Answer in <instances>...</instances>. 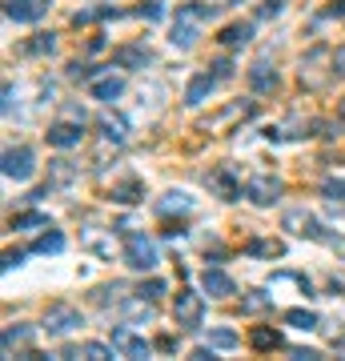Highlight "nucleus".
Returning <instances> with one entry per match:
<instances>
[{
	"mask_svg": "<svg viewBox=\"0 0 345 361\" xmlns=\"http://www.w3.org/2000/svg\"><path fill=\"white\" fill-rule=\"evenodd\" d=\"M113 65L116 68H145V65H153V52L145 49V44H125V49L113 52Z\"/></svg>",
	"mask_w": 345,
	"mask_h": 361,
	"instance_id": "17",
	"label": "nucleus"
},
{
	"mask_svg": "<svg viewBox=\"0 0 345 361\" xmlns=\"http://www.w3.org/2000/svg\"><path fill=\"white\" fill-rule=\"evenodd\" d=\"M61 357H92V361H104V357H113V349L101 345V341H85V345H77V349H64Z\"/></svg>",
	"mask_w": 345,
	"mask_h": 361,
	"instance_id": "27",
	"label": "nucleus"
},
{
	"mask_svg": "<svg viewBox=\"0 0 345 361\" xmlns=\"http://www.w3.org/2000/svg\"><path fill=\"white\" fill-rule=\"evenodd\" d=\"M209 189L221 197V201H237V197L245 193L241 189V180H237V173H233L229 165H217L213 173H209Z\"/></svg>",
	"mask_w": 345,
	"mask_h": 361,
	"instance_id": "13",
	"label": "nucleus"
},
{
	"mask_svg": "<svg viewBox=\"0 0 345 361\" xmlns=\"http://www.w3.org/2000/svg\"><path fill=\"white\" fill-rule=\"evenodd\" d=\"M161 253H157V241L145 237V233H125V265L137 273H153Z\"/></svg>",
	"mask_w": 345,
	"mask_h": 361,
	"instance_id": "3",
	"label": "nucleus"
},
{
	"mask_svg": "<svg viewBox=\"0 0 345 361\" xmlns=\"http://www.w3.org/2000/svg\"><path fill=\"white\" fill-rule=\"evenodd\" d=\"M217 8L221 4H209V0H201V4H181L177 16H173V32H169L173 49H193L197 37H201V25L205 20H213Z\"/></svg>",
	"mask_w": 345,
	"mask_h": 361,
	"instance_id": "1",
	"label": "nucleus"
},
{
	"mask_svg": "<svg viewBox=\"0 0 345 361\" xmlns=\"http://www.w3.org/2000/svg\"><path fill=\"white\" fill-rule=\"evenodd\" d=\"M209 345L213 349H233L237 345V334H233V329H213V334H209Z\"/></svg>",
	"mask_w": 345,
	"mask_h": 361,
	"instance_id": "36",
	"label": "nucleus"
},
{
	"mask_svg": "<svg viewBox=\"0 0 345 361\" xmlns=\"http://www.w3.org/2000/svg\"><path fill=\"white\" fill-rule=\"evenodd\" d=\"M193 361H217V353H213V345H197L193 349Z\"/></svg>",
	"mask_w": 345,
	"mask_h": 361,
	"instance_id": "42",
	"label": "nucleus"
},
{
	"mask_svg": "<svg viewBox=\"0 0 345 361\" xmlns=\"http://www.w3.org/2000/svg\"><path fill=\"white\" fill-rule=\"evenodd\" d=\"M213 77H217V80H229V77H233V65H229V61H217V65H213Z\"/></svg>",
	"mask_w": 345,
	"mask_h": 361,
	"instance_id": "43",
	"label": "nucleus"
},
{
	"mask_svg": "<svg viewBox=\"0 0 345 361\" xmlns=\"http://www.w3.org/2000/svg\"><path fill=\"white\" fill-rule=\"evenodd\" d=\"M0 173H4L8 180H16V185H25V180H32V173H37V153H32L28 145L4 149V157H0Z\"/></svg>",
	"mask_w": 345,
	"mask_h": 361,
	"instance_id": "5",
	"label": "nucleus"
},
{
	"mask_svg": "<svg viewBox=\"0 0 345 361\" xmlns=\"http://www.w3.org/2000/svg\"><path fill=\"white\" fill-rule=\"evenodd\" d=\"M341 121H345V101H341Z\"/></svg>",
	"mask_w": 345,
	"mask_h": 361,
	"instance_id": "46",
	"label": "nucleus"
},
{
	"mask_svg": "<svg viewBox=\"0 0 345 361\" xmlns=\"http://www.w3.org/2000/svg\"><path fill=\"white\" fill-rule=\"evenodd\" d=\"M64 249V237L56 229H49V233H40L37 241H32V253H44V257H49V253H61Z\"/></svg>",
	"mask_w": 345,
	"mask_h": 361,
	"instance_id": "30",
	"label": "nucleus"
},
{
	"mask_svg": "<svg viewBox=\"0 0 345 361\" xmlns=\"http://www.w3.org/2000/svg\"><path fill=\"white\" fill-rule=\"evenodd\" d=\"M157 213H181V217H185V213H193V197L189 193H181V189H173V193H165L161 197V201H157Z\"/></svg>",
	"mask_w": 345,
	"mask_h": 361,
	"instance_id": "22",
	"label": "nucleus"
},
{
	"mask_svg": "<svg viewBox=\"0 0 345 361\" xmlns=\"http://www.w3.org/2000/svg\"><path fill=\"white\" fill-rule=\"evenodd\" d=\"M121 313H125V322H153V301H149V297H125V301H121Z\"/></svg>",
	"mask_w": 345,
	"mask_h": 361,
	"instance_id": "21",
	"label": "nucleus"
},
{
	"mask_svg": "<svg viewBox=\"0 0 345 361\" xmlns=\"http://www.w3.org/2000/svg\"><path fill=\"white\" fill-rule=\"evenodd\" d=\"M173 317H177L181 329H201V322H205V297L193 293V289H181L177 305H173Z\"/></svg>",
	"mask_w": 345,
	"mask_h": 361,
	"instance_id": "7",
	"label": "nucleus"
},
{
	"mask_svg": "<svg viewBox=\"0 0 345 361\" xmlns=\"http://www.w3.org/2000/svg\"><path fill=\"white\" fill-rule=\"evenodd\" d=\"M285 0H261V8H257V20H273V16H282Z\"/></svg>",
	"mask_w": 345,
	"mask_h": 361,
	"instance_id": "37",
	"label": "nucleus"
},
{
	"mask_svg": "<svg viewBox=\"0 0 345 361\" xmlns=\"http://www.w3.org/2000/svg\"><path fill=\"white\" fill-rule=\"evenodd\" d=\"M217 40L225 44V49H241V44H249V40H253V20H233V25H225Z\"/></svg>",
	"mask_w": 345,
	"mask_h": 361,
	"instance_id": "19",
	"label": "nucleus"
},
{
	"mask_svg": "<svg viewBox=\"0 0 345 361\" xmlns=\"http://www.w3.org/2000/svg\"><path fill=\"white\" fill-rule=\"evenodd\" d=\"M213 89H217V77H213V73H197V77L189 80V89H185V104L197 109V104H201Z\"/></svg>",
	"mask_w": 345,
	"mask_h": 361,
	"instance_id": "20",
	"label": "nucleus"
},
{
	"mask_svg": "<svg viewBox=\"0 0 345 361\" xmlns=\"http://www.w3.org/2000/svg\"><path fill=\"white\" fill-rule=\"evenodd\" d=\"M282 177H273V173H257V177L245 180V197L253 201V205H273V201H282Z\"/></svg>",
	"mask_w": 345,
	"mask_h": 361,
	"instance_id": "8",
	"label": "nucleus"
},
{
	"mask_svg": "<svg viewBox=\"0 0 345 361\" xmlns=\"http://www.w3.org/2000/svg\"><path fill=\"white\" fill-rule=\"evenodd\" d=\"M333 77L345 80V44H337V49H333Z\"/></svg>",
	"mask_w": 345,
	"mask_h": 361,
	"instance_id": "41",
	"label": "nucleus"
},
{
	"mask_svg": "<svg viewBox=\"0 0 345 361\" xmlns=\"http://www.w3.org/2000/svg\"><path fill=\"white\" fill-rule=\"evenodd\" d=\"M249 341H253V349H282L285 345V337L277 329H269V325H257L253 334H249Z\"/></svg>",
	"mask_w": 345,
	"mask_h": 361,
	"instance_id": "26",
	"label": "nucleus"
},
{
	"mask_svg": "<svg viewBox=\"0 0 345 361\" xmlns=\"http://www.w3.org/2000/svg\"><path fill=\"white\" fill-rule=\"evenodd\" d=\"M137 16H141V20H161V16H165V4H161V0H149V4L137 8Z\"/></svg>",
	"mask_w": 345,
	"mask_h": 361,
	"instance_id": "38",
	"label": "nucleus"
},
{
	"mask_svg": "<svg viewBox=\"0 0 345 361\" xmlns=\"http://www.w3.org/2000/svg\"><path fill=\"white\" fill-rule=\"evenodd\" d=\"M0 353L4 357H28L32 353V325H8L4 334H0Z\"/></svg>",
	"mask_w": 345,
	"mask_h": 361,
	"instance_id": "12",
	"label": "nucleus"
},
{
	"mask_svg": "<svg viewBox=\"0 0 345 361\" xmlns=\"http://www.w3.org/2000/svg\"><path fill=\"white\" fill-rule=\"evenodd\" d=\"M121 92H125V80H121V77H101V80H92V97H97V101H104V104H113Z\"/></svg>",
	"mask_w": 345,
	"mask_h": 361,
	"instance_id": "25",
	"label": "nucleus"
},
{
	"mask_svg": "<svg viewBox=\"0 0 345 361\" xmlns=\"http://www.w3.org/2000/svg\"><path fill=\"white\" fill-rule=\"evenodd\" d=\"M285 322L293 325V329H305V334L321 325V322H317V313H313V310H285Z\"/></svg>",
	"mask_w": 345,
	"mask_h": 361,
	"instance_id": "31",
	"label": "nucleus"
},
{
	"mask_svg": "<svg viewBox=\"0 0 345 361\" xmlns=\"http://www.w3.org/2000/svg\"><path fill=\"white\" fill-rule=\"evenodd\" d=\"M80 137H85V113L80 109H68L61 121L49 125V145H56V149H77Z\"/></svg>",
	"mask_w": 345,
	"mask_h": 361,
	"instance_id": "6",
	"label": "nucleus"
},
{
	"mask_svg": "<svg viewBox=\"0 0 345 361\" xmlns=\"http://www.w3.org/2000/svg\"><path fill=\"white\" fill-rule=\"evenodd\" d=\"M329 61H333V49H325V44L301 52V61H297V77H301V85L317 92V89H325L329 80H337L333 77V68H321V65H329Z\"/></svg>",
	"mask_w": 345,
	"mask_h": 361,
	"instance_id": "2",
	"label": "nucleus"
},
{
	"mask_svg": "<svg viewBox=\"0 0 345 361\" xmlns=\"http://www.w3.org/2000/svg\"><path fill=\"white\" fill-rule=\"evenodd\" d=\"M56 0H4V16L16 20V25H37L49 16V8Z\"/></svg>",
	"mask_w": 345,
	"mask_h": 361,
	"instance_id": "11",
	"label": "nucleus"
},
{
	"mask_svg": "<svg viewBox=\"0 0 345 361\" xmlns=\"http://www.w3.org/2000/svg\"><path fill=\"white\" fill-rule=\"evenodd\" d=\"M85 249H92V253H101V257H113V241H104L101 229H85Z\"/></svg>",
	"mask_w": 345,
	"mask_h": 361,
	"instance_id": "32",
	"label": "nucleus"
},
{
	"mask_svg": "<svg viewBox=\"0 0 345 361\" xmlns=\"http://www.w3.org/2000/svg\"><path fill=\"white\" fill-rule=\"evenodd\" d=\"M329 16H337V20H345V0H333V4H329Z\"/></svg>",
	"mask_w": 345,
	"mask_h": 361,
	"instance_id": "45",
	"label": "nucleus"
},
{
	"mask_svg": "<svg viewBox=\"0 0 345 361\" xmlns=\"http://www.w3.org/2000/svg\"><path fill=\"white\" fill-rule=\"evenodd\" d=\"M253 113H257V104H253V101H233V104H225L221 113L209 116L201 129H205V133H229V125H237V121H249Z\"/></svg>",
	"mask_w": 345,
	"mask_h": 361,
	"instance_id": "10",
	"label": "nucleus"
},
{
	"mask_svg": "<svg viewBox=\"0 0 345 361\" xmlns=\"http://www.w3.org/2000/svg\"><path fill=\"white\" fill-rule=\"evenodd\" d=\"M20 261H25V253H20V249H8V253H4V269H16V265H20Z\"/></svg>",
	"mask_w": 345,
	"mask_h": 361,
	"instance_id": "44",
	"label": "nucleus"
},
{
	"mask_svg": "<svg viewBox=\"0 0 345 361\" xmlns=\"http://www.w3.org/2000/svg\"><path fill=\"white\" fill-rule=\"evenodd\" d=\"M282 229L297 233V237H309V241H329V233L321 229V221L309 213V209H289L282 217Z\"/></svg>",
	"mask_w": 345,
	"mask_h": 361,
	"instance_id": "9",
	"label": "nucleus"
},
{
	"mask_svg": "<svg viewBox=\"0 0 345 361\" xmlns=\"http://www.w3.org/2000/svg\"><path fill=\"white\" fill-rule=\"evenodd\" d=\"M13 229L37 233V229H52V225H49V217H44V213H16V217H13Z\"/></svg>",
	"mask_w": 345,
	"mask_h": 361,
	"instance_id": "29",
	"label": "nucleus"
},
{
	"mask_svg": "<svg viewBox=\"0 0 345 361\" xmlns=\"http://www.w3.org/2000/svg\"><path fill=\"white\" fill-rule=\"evenodd\" d=\"M161 293H165V281H161V277H149V281L141 285V297H149V301H157Z\"/></svg>",
	"mask_w": 345,
	"mask_h": 361,
	"instance_id": "40",
	"label": "nucleus"
},
{
	"mask_svg": "<svg viewBox=\"0 0 345 361\" xmlns=\"http://www.w3.org/2000/svg\"><path fill=\"white\" fill-rule=\"evenodd\" d=\"M97 133H101L109 145H125L128 141V121L121 113H101L97 116Z\"/></svg>",
	"mask_w": 345,
	"mask_h": 361,
	"instance_id": "16",
	"label": "nucleus"
},
{
	"mask_svg": "<svg viewBox=\"0 0 345 361\" xmlns=\"http://www.w3.org/2000/svg\"><path fill=\"white\" fill-rule=\"evenodd\" d=\"M201 289L209 297H233V293H237L233 277H229V273H221V269H205L201 273Z\"/></svg>",
	"mask_w": 345,
	"mask_h": 361,
	"instance_id": "18",
	"label": "nucleus"
},
{
	"mask_svg": "<svg viewBox=\"0 0 345 361\" xmlns=\"http://www.w3.org/2000/svg\"><path fill=\"white\" fill-rule=\"evenodd\" d=\"M321 193H325V201H345V180H325V185H321Z\"/></svg>",
	"mask_w": 345,
	"mask_h": 361,
	"instance_id": "39",
	"label": "nucleus"
},
{
	"mask_svg": "<svg viewBox=\"0 0 345 361\" xmlns=\"http://www.w3.org/2000/svg\"><path fill=\"white\" fill-rule=\"evenodd\" d=\"M52 49H56V37H52V32H37V37L25 44V52H32V56H44V52H52Z\"/></svg>",
	"mask_w": 345,
	"mask_h": 361,
	"instance_id": "33",
	"label": "nucleus"
},
{
	"mask_svg": "<svg viewBox=\"0 0 345 361\" xmlns=\"http://www.w3.org/2000/svg\"><path fill=\"white\" fill-rule=\"evenodd\" d=\"M113 353H121V357H149L153 353V345L145 341V337H137L133 329H113Z\"/></svg>",
	"mask_w": 345,
	"mask_h": 361,
	"instance_id": "14",
	"label": "nucleus"
},
{
	"mask_svg": "<svg viewBox=\"0 0 345 361\" xmlns=\"http://www.w3.org/2000/svg\"><path fill=\"white\" fill-rule=\"evenodd\" d=\"M73 180H77L73 161H49V185H73Z\"/></svg>",
	"mask_w": 345,
	"mask_h": 361,
	"instance_id": "28",
	"label": "nucleus"
},
{
	"mask_svg": "<svg viewBox=\"0 0 345 361\" xmlns=\"http://www.w3.org/2000/svg\"><path fill=\"white\" fill-rule=\"evenodd\" d=\"M245 253L249 257H285V245L273 237H253V241H245Z\"/></svg>",
	"mask_w": 345,
	"mask_h": 361,
	"instance_id": "24",
	"label": "nucleus"
},
{
	"mask_svg": "<svg viewBox=\"0 0 345 361\" xmlns=\"http://www.w3.org/2000/svg\"><path fill=\"white\" fill-rule=\"evenodd\" d=\"M145 197V185L137 177H128V180H121V185H113V201L116 205H137Z\"/></svg>",
	"mask_w": 345,
	"mask_h": 361,
	"instance_id": "23",
	"label": "nucleus"
},
{
	"mask_svg": "<svg viewBox=\"0 0 345 361\" xmlns=\"http://www.w3.org/2000/svg\"><path fill=\"white\" fill-rule=\"evenodd\" d=\"M97 305H109V301H125V285H101L97 289Z\"/></svg>",
	"mask_w": 345,
	"mask_h": 361,
	"instance_id": "34",
	"label": "nucleus"
},
{
	"mask_svg": "<svg viewBox=\"0 0 345 361\" xmlns=\"http://www.w3.org/2000/svg\"><path fill=\"white\" fill-rule=\"evenodd\" d=\"M85 325V317H80L77 305H68V301H56V305H49L44 310V322H40V329L49 337H68L73 329H80Z\"/></svg>",
	"mask_w": 345,
	"mask_h": 361,
	"instance_id": "4",
	"label": "nucleus"
},
{
	"mask_svg": "<svg viewBox=\"0 0 345 361\" xmlns=\"http://www.w3.org/2000/svg\"><path fill=\"white\" fill-rule=\"evenodd\" d=\"M277 85H282V77H277V68L269 65L265 56L249 65V89H253L257 97H265V92H277Z\"/></svg>",
	"mask_w": 345,
	"mask_h": 361,
	"instance_id": "15",
	"label": "nucleus"
},
{
	"mask_svg": "<svg viewBox=\"0 0 345 361\" xmlns=\"http://www.w3.org/2000/svg\"><path fill=\"white\" fill-rule=\"evenodd\" d=\"M241 310L245 313H261V310H273V301H269L265 293H249V297H241Z\"/></svg>",
	"mask_w": 345,
	"mask_h": 361,
	"instance_id": "35",
	"label": "nucleus"
}]
</instances>
